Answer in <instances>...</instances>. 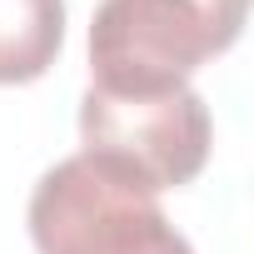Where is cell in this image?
I'll return each instance as SVG.
<instances>
[{"label":"cell","instance_id":"obj_4","mask_svg":"<svg viewBox=\"0 0 254 254\" xmlns=\"http://www.w3.org/2000/svg\"><path fill=\"white\" fill-rule=\"evenodd\" d=\"M65 45V0H0V85L40 80Z\"/></svg>","mask_w":254,"mask_h":254},{"label":"cell","instance_id":"obj_1","mask_svg":"<svg viewBox=\"0 0 254 254\" xmlns=\"http://www.w3.org/2000/svg\"><path fill=\"white\" fill-rule=\"evenodd\" d=\"M249 0H100L90 20V90L155 95L224 55Z\"/></svg>","mask_w":254,"mask_h":254},{"label":"cell","instance_id":"obj_3","mask_svg":"<svg viewBox=\"0 0 254 254\" xmlns=\"http://www.w3.org/2000/svg\"><path fill=\"white\" fill-rule=\"evenodd\" d=\"M80 155L110 165L115 175L135 180L150 194L190 185L214 145L209 105L190 90H155V95H80Z\"/></svg>","mask_w":254,"mask_h":254},{"label":"cell","instance_id":"obj_2","mask_svg":"<svg viewBox=\"0 0 254 254\" xmlns=\"http://www.w3.org/2000/svg\"><path fill=\"white\" fill-rule=\"evenodd\" d=\"M25 219L40 254H194L160 209V194L90 155L50 165L30 190Z\"/></svg>","mask_w":254,"mask_h":254}]
</instances>
